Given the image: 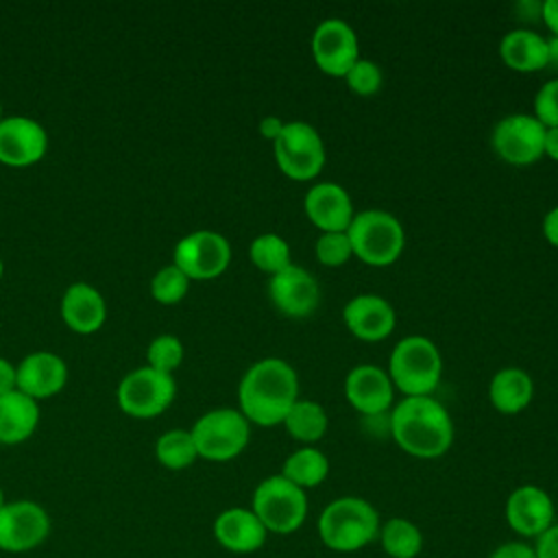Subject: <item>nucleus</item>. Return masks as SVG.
I'll return each mask as SVG.
<instances>
[{
  "label": "nucleus",
  "mask_w": 558,
  "mask_h": 558,
  "mask_svg": "<svg viewBox=\"0 0 558 558\" xmlns=\"http://www.w3.org/2000/svg\"><path fill=\"white\" fill-rule=\"evenodd\" d=\"M296 399V371L281 357L257 360L246 368L238 384V410L251 425H281Z\"/></svg>",
  "instance_id": "obj_1"
},
{
  "label": "nucleus",
  "mask_w": 558,
  "mask_h": 558,
  "mask_svg": "<svg viewBox=\"0 0 558 558\" xmlns=\"http://www.w3.org/2000/svg\"><path fill=\"white\" fill-rule=\"evenodd\" d=\"M390 436L412 458L436 460L453 445V421L434 397H403L390 410Z\"/></svg>",
  "instance_id": "obj_2"
},
{
  "label": "nucleus",
  "mask_w": 558,
  "mask_h": 558,
  "mask_svg": "<svg viewBox=\"0 0 558 558\" xmlns=\"http://www.w3.org/2000/svg\"><path fill=\"white\" fill-rule=\"evenodd\" d=\"M379 525L381 521L375 506L355 495L329 501L316 523L323 545L338 554H355L377 541Z\"/></svg>",
  "instance_id": "obj_3"
},
{
  "label": "nucleus",
  "mask_w": 558,
  "mask_h": 558,
  "mask_svg": "<svg viewBox=\"0 0 558 558\" xmlns=\"http://www.w3.org/2000/svg\"><path fill=\"white\" fill-rule=\"evenodd\" d=\"M388 375L405 397H432L442 377V355L429 338L405 336L388 357Z\"/></svg>",
  "instance_id": "obj_4"
},
{
  "label": "nucleus",
  "mask_w": 558,
  "mask_h": 558,
  "mask_svg": "<svg viewBox=\"0 0 558 558\" xmlns=\"http://www.w3.org/2000/svg\"><path fill=\"white\" fill-rule=\"evenodd\" d=\"M347 235L351 240L353 255L375 268L395 264L405 244V231L399 218L386 209L355 211Z\"/></svg>",
  "instance_id": "obj_5"
},
{
  "label": "nucleus",
  "mask_w": 558,
  "mask_h": 558,
  "mask_svg": "<svg viewBox=\"0 0 558 558\" xmlns=\"http://www.w3.org/2000/svg\"><path fill=\"white\" fill-rule=\"evenodd\" d=\"M251 510L262 521L268 534H294L307 519V495L281 473L264 477L251 497Z\"/></svg>",
  "instance_id": "obj_6"
},
{
  "label": "nucleus",
  "mask_w": 558,
  "mask_h": 558,
  "mask_svg": "<svg viewBox=\"0 0 558 558\" xmlns=\"http://www.w3.org/2000/svg\"><path fill=\"white\" fill-rule=\"evenodd\" d=\"M190 432L198 458L209 462L238 458L251 440V423L235 408H216L201 414Z\"/></svg>",
  "instance_id": "obj_7"
},
{
  "label": "nucleus",
  "mask_w": 558,
  "mask_h": 558,
  "mask_svg": "<svg viewBox=\"0 0 558 558\" xmlns=\"http://www.w3.org/2000/svg\"><path fill=\"white\" fill-rule=\"evenodd\" d=\"M272 153L279 170L292 181H312L325 166V142L303 120L286 122L281 135L272 142Z\"/></svg>",
  "instance_id": "obj_8"
},
{
  "label": "nucleus",
  "mask_w": 558,
  "mask_h": 558,
  "mask_svg": "<svg viewBox=\"0 0 558 558\" xmlns=\"http://www.w3.org/2000/svg\"><path fill=\"white\" fill-rule=\"evenodd\" d=\"M174 397V377L150 366H140L126 373L116 388L118 408L133 418H155L163 414L172 405Z\"/></svg>",
  "instance_id": "obj_9"
},
{
  "label": "nucleus",
  "mask_w": 558,
  "mask_h": 558,
  "mask_svg": "<svg viewBox=\"0 0 558 558\" xmlns=\"http://www.w3.org/2000/svg\"><path fill=\"white\" fill-rule=\"evenodd\" d=\"M229 262V240L211 229H198L183 235L172 251V264L181 268L190 281L216 279L227 270Z\"/></svg>",
  "instance_id": "obj_10"
},
{
  "label": "nucleus",
  "mask_w": 558,
  "mask_h": 558,
  "mask_svg": "<svg viewBox=\"0 0 558 558\" xmlns=\"http://www.w3.org/2000/svg\"><path fill=\"white\" fill-rule=\"evenodd\" d=\"M545 144V126L532 113H510L501 118L490 135L495 155L510 166H530L538 161Z\"/></svg>",
  "instance_id": "obj_11"
},
{
  "label": "nucleus",
  "mask_w": 558,
  "mask_h": 558,
  "mask_svg": "<svg viewBox=\"0 0 558 558\" xmlns=\"http://www.w3.org/2000/svg\"><path fill=\"white\" fill-rule=\"evenodd\" d=\"M50 527V514L37 501H7L0 508V549L7 554L31 551L48 538Z\"/></svg>",
  "instance_id": "obj_12"
},
{
  "label": "nucleus",
  "mask_w": 558,
  "mask_h": 558,
  "mask_svg": "<svg viewBox=\"0 0 558 558\" xmlns=\"http://www.w3.org/2000/svg\"><path fill=\"white\" fill-rule=\"evenodd\" d=\"M312 57L323 74L344 78L360 59V44L351 24L340 17L323 20L312 33Z\"/></svg>",
  "instance_id": "obj_13"
},
{
  "label": "nucleus",
  "mask_w": 558,
  "mask_h": 558,
  "mask_svg": "<svg viewBox=\"0 0 558 558\" xmlns=\"http://www.w3.org/2000/svg\"><path fill=\"white\" fill-rule=\"evenodd\" d=\"M508 527L525 543L536 541L556 523V508L549 493L534 484L514 488L504 506Z\"/></svg>",
  "instance_id": "obj_14"
},
{
  "label": "nucleus",
  "mask_w": 558,
  "mask_h": 558,
  "mask_svg": "<svg viewBox=\"0 0 558 558\" xmlns=\"http://www.w3.org/2000/svg\"><path fill=\"white\" fill-rule=\"evenodd\" d=\"M48 153V131L28 116H4L0 122V163L28 168Z\"/></svg>",
  "instance_id": "obj_15"
},
{
  "label": "nucleus",
  "mask_w": 558,
  "mask_h": 558,
  "mask_svg": "<svg viewBox=\"0 0 558 558\" xmlns=\"http://www.w3.org/2000/svg\"><path fill=\"white\" fill-rule=\"evenodd\" d=\"M344 397L362 416L377 418L392 410L395 386L388 371L375 364H357L344 377Z\"/></svg>",
  "instance_id": "obj_16"
},
{
  "label": "nucleus",
  "mask_w": 558,
  "mask_h": 558,
  "mask_svg": "<svg viewBox=\"0 0 558 558\" xmlns=\"http://www.w3.org/2000/svg\"><path fill=\"white\" fill-rule=\"evenodd\" d=\"M268 296L283 316L305 318L318 307L320 288L310 270L290 264L268 279Z\"/></svg>",
  "instance_id": "obj_17"
},
{
  "label": "nucleus",
  "mask_w": 558,
  "mask_h": 558,
  "mask_svg": "<svg viewBox=\"0 0 558 558\" xmlns=\"http://www.w3.org/2000/svg\"><path fill=\"white\" fill-rule=\"evenodd\" d=\"M342 318L347 329L364 342L386 340L397 325L395 307L384 296L371 292L349 299L342 310Z\"/></svg>",
  "instance_id": "obj_18"
},
{
  "label": "nucleus",
  "mask_w": 558,
  "mask_h": 558,
  "mask_svg": "<svg viewBox=\"0 0 558 558\" xmlns=\"http://www.w3.org/2000/svg\"><path fill=\"white\" fill-rule=\"evenodd\" d=\"M303 209H305V216L310 218V222L320 233L347 231L355 216L349 192L333 181H320V183L312 185L305 192Z\"/></svg>",
  "instance_id": "obj_19"
},
{
  "label": "nucleus",
  "mask_w": 558,
  "mask_h": 558,
  "mask_svg": "<svg viewBox=\"0 0 558 558\" xmlns=\"http://www.w3.org/2000/svg\"><path fill=\"white\" fill-rule=\"evenodd\" d=\"M68 384V364L52 351H33L17 364V390L39 401L59 395Z\"/></svg>",
  "instance_id": "obj_20"
},
{
  "label": "nucleus",
  "mask_w": 558,
  "mask_h": 558,
  "mask_svg": "<svg viewBox=\"0 0 558 558\" xmlns=\"http://www.w3.org/2000/svg\"><path fill=\"white\" fill-rule=\"evenodd\" d=\"M216 543L231 554H255L264 547L268 532L251 508L233 506L214 519Z\"/></svg>",
  "instance_id": "obj_21"
},
{
  "label": "nucleus",
  "mask_w": 558,
  "mask_h": 558,
  "mask_svg": "<svg viewBox=\"0 0 558 558\" xmlns=\"http://www.w3.org/2000/svg\"><path fill=\"white\" fill-rule=\"evenodd\" d=\"M59 312L65 327L81 336L96 333L107 320L105 296L85 281H74L65 288Z\"/></svg>",
  "instance_id": "obj_22"
},
{
  "label": "nucleus",
  "mask_w": 558,
  "mask_h": 558,
  "mask_svg": "<svg viewBox=\"0 0 558 558\" xmlns=\"http://www.w3.org/2000/svg\"><path fill=\"white\" fill-rule=\"evenodd\" d=\"M534 399V381L519 366L499 368L488 384V401L501 414H519Z\"/></svg>",
  "instance_id": "obj_23"
},
{
  "label": "nucleus",
  "mask_w": 558,
  "mask_h": 558,
  "mask_svg": "<svg viewBox=\"0 0 558 558\" xmlns=\"http://www.w3.org/2000/svg\"><path fill=\"white\" fill-rule=\"evenodd\" d=\"M39 425V403L20 390L0 397V445L28 440Z\"/></svg>",
  "instance_id": "obj_24"
},
{
  "label": "nucleus",
  "mask_w": 558,
  "mask_h": 558,
  "mask_svg": "<svg viewBox=\"0 0 558 558\" xmlns=\"http://www.w3.org/2000/svg\"><path fill=\"white\" fill-rule=\"evenodd\" d=\"M499 57L514 72H538L547 68V39L530 28L508 31L499 41Z\"/></svg>",
  "instance_id": "obj_25"
},
{
  "label": "nucleus",
  "mask_w": 558,
  "mask_h": 558,
  "mask_svg": "<svg viewBox=\"0 0 558 558\" xmlns=\"http://www.w3.org/2000/svg\"><path fill=\"white\" fill-rule=\"evenodd\" d=\"M281 475L294 486H299L301 490L316 488L329 475V460L320 449L312 445H303L283 460Z\"/></svg>",
  "instance_id": "obj_26"
},
{
  "label": "nucleus",
  "mask_w": 558,
  "mask_h": 558,
  "mask_svg": "<svg viewBox=\"0 0 558 558\" xmlns=\"http://www.w3.org/2000/svg\"><path fill=\"white\" fill-rule=\"evenodd\" d=\"M281 425L294 440L303 445H314L327 434L329 418L320 403L312 399H296Z\"/></svg>",
  "instance_id": "obj_27"
},
{
  "label": "nucleus",
  "mask_w": 558,
  "mask_h": 558,
  "mask_svg": "<svg viewBox=\"0 0 558 558\" xmlns=\"http://www.w3.org/2000/svg\"><path fill=\"white\" fill-rule=\"evenodd\" d=\"M377 541L388 558H416L423 551V532L405 517L384 521L379 525Z\"/></svg>",
  "instance_id": "obj_28"
},
{
  "label": "nucleus",
  "mask_w": 558,
  "mask_h": 558,
  "mask_svg": "<svg viewBox=\"0 0 558 558\" xmlns=\"http://www.w3.org/2000/svg\"><path fill=\"white\" fill-rule=\"evenodd\" d=\"M155 458L170 471H183L198 460V451L190 429H168L155 442Z\"/></svg>",
  "instance_id": "obj_29"
},
{
  "label": "nucleus",
  "mask_w": 558,
  "mask_h": 558,
  "mask_svg": "<svg viewBox=\"0 0 558 558\" xmlns=\"http://www.w3.org/2000/svg\"><path fill=\"white\" fill-rule=\"evenodd\" d=\"M248 257L255 268L266 275H277L292 264L290 244L277 233H262L248 244Z\"/></svg>",
  "instance_id": "obj_30"
},
{
  "label": "nucleus",
  "mask_w": 558,
  "mask_h": 558,
  "mask_svg": "<svg viewBox=\"0 0 558 558\" xmlns=\"http://www.w3.org/2000/svg\"><path fill=\"white\" fill-rule=\"evenodd\" d=\"M190 283L192 281L187 279V275L181 268H177L174 264H168L153 275L150 296L161 305H177L185 299Z\"/></svg>",
  "instance_id": "obj_31"
},
{
  "label": "nucleus",
  "mask_w": 558,
  "mask_h": 558,
  "mask_svg": "<svg viewBox=\"0 0 558 558\" xmlns=\"http://www.w3.org/2000/svg\"><path fill=\"white\" fill-rule=\"evenodd\" d=\"M183 355H185L183 342L172 333H161V336H155L146 349V366L159 373L172 375L181 366Z\"/></svg>",
  "instance_id": "obj_32"
},
{
  "label": "nucleus",
  "mask_w": 558,
  "mask_h": 558,
  "mask_svg": "<svg viewBox=\"0 0 558 558\" xmlns=\"http://www.w3.org/2000/svg\"><path fill=\"white\" fill-rule=\"evenodd\" d=\"M314 253H316V259L329 268H338L353 257V248L347 231L320 233L314 244Z\"/></svg>",
  "instance_id": "obj_33"
},
{
  "label": "nucleus",
  "mask_w": 558,
  "mask_h": 558,
  "mask_svg": "<svg viewBox=\"0 0 558 558\" xmlns=\"http://www.w3.org/2000/svg\"><path fill=\"white\" fill-rule=\"evenodd\" d=\"M347 87L357 94V96H373L381 89L384 83V74L379 70V65L371 59H357L351 70L344 74Z\"/></svg>",
  "instance_id": "obj_34"
},
{
  "label": "nucleus",
  "mask_w": 558,
  "mask_h": 558,
  "mask_svg": "<svg viewBox=\"0 0 558 558\" xmlns=\"http://www.w3.org/2000/svg\"><path fill=\"white\" fill-rule=\"evenodd\" d=\"M534 118L545 126H558V78L545 81L534 96Z\"/></svg>",
  "instance_id": "obj_35"
},
{
  "label": "nucleus",
  "mask_w": 558,
  "mask_h": 558,
  "mask_svg": "<svg viewBox=\"0 0 558 558\" xmlns=\"http://www.w3.org/2000/svg\"><path fill=\"white\" fill-rule=\"evenodd\" d=\"M486 558H536L534 547L525 541H508L497 545Z\"/></svg>",
  "instance_id": "obj_36"
},
{
  "label": "nucleus",
  "mask_w": 558,
  "mask_h": 558,
  "mask_svg": "<svg viewBox=\"0 0 558 558\" xmlns=\"http://www.w3.org/2000/svg\"><path fill=\"white\" fill-rule=\"evenodd\" d=\"M536 558H558V523H554L545 534L534 541Z\"/></svg>",
  "instance_id": "obj_37"
},
{
  "label": "nucleus",
  "mask_w": 558,
  "mask_h": 558,
  "mask_svg": "<svg viewBox=\"0 0 558 558\" xmlns=\"http://www.w3.org/2000/svg\"><path fill=\"white\" fill-rule=\"evenodd\" d=\"M17 390V366L7 357H0V397Z\"/></svg>",
  "instance_id": "obj_38"
},
{
  "label": "nucleus",
  "mask_w": 558,
  "mask_h": 558,
  "mask_svg": "<svg viewBox=\"0 0 558 558\" xmlns=\"http://www.w3.org/2000/svg\"><path fill=\"white\" fill-rule=\"evenodd\" d=\"M283 126H286V122L279 116H264L259 120V135L268 142H275L281 135Z\"/></svg>",
  "instance_id": "obj_39"
},
{
  "label": "nucleus",
  "mask_w": 558,
  "mask_h": 558,
  "mask_svg": "<svg viewBox=\"0 0 558 558\" xmlns=\"http://www.w3.org/2000/svg\"><path fill=\"white\" fill-rule=\"evenodd\" d=\"M541 229H543L545 240H547L554 248H558V205L545 214Z\"/></svg>",
  "instance_id": "obj_40"
},
{
  "label": "nucleus",
  "mask_w": 558,
  "mask_h": 558,
  "mask_svg": "<svg viewBox=\"0 0 558 558\" xmlns=\"http://www.w3.org/2000/svg\"><path fill=\"white\" fill-rule=\"evenodd\" d=\"M541 20L545 26L558 35V0H543L541 2Z\"/></svg>",
  "instance_id": "obj_41"
},
{
  "label": "nucleus",
  "mask_w": 558,
  "mask_h": 558,
  "mask_svg": "<svg viewBox=\"0 0 558 558\" xmlns=\"http://www.w3.org/2000/svg\"><path fill=\"white\" fill-rule=\"evenodd\" d=\"M543 155L549 159L558 161V126L545 129V144H543Z\"/></svg>",
  "instance_id": "obj_42"
},
{
  "label": "nucleus",
  "mask_w": 558,
  "mask_h": 558,
  "mask_svg": "<svg viewBox=\"0 0 558 558\" xmlns=\"http://www.w3.org/2000/svg\"><path fill=\"white\" fill-rule=\"evenodd\" d=\"M547 65L558 68V35H551L547 39Z\"/></svg>",
  "instance_id": "obj_43"
},
{
  "label": "nucleus",
  "mask_w": 558,
  "mask_h": 558,
  "mask_svg": "<svg viewBox=\"0 0 558 558\" xmlns=\"http://www.w3.org/2000/svg\"><path fill=\"white\" fill-rule=\"evenodd\" d=\"M4 504H7V497H4V490H2V488H0V508H2V506H4Z\"/></svg>",
  "instance_id": "obj_44"
},
{
  "label": "nucleus",
  "mask_w": 558,
  "mask_h": 558,
  "mask_svg": "<svg viewBox=\"0 0 558 558\" xmlns=\"http://www.w3.org/2000/svg\"><path fill=\"white\" fill-rule=\"evenodd\" d=\"M2 275H4V262H2V257H0V279H2Z\"/></svg>",
  "instance_id": "obj_45"
},
{
  "label": "nucleus",
  "mask_w": 558,
  "mask_h": 558,
  "mask_svg": "<svg viewBox=\"0 0 558 558\" xmlns=\"http://www.w3.org/2000/svg\"><path fill=\"white\" fill-rule=\"evenodd\" d=\"M2 118H4V113H2V102H0V122H2Z\"/></svg>",
  "instance_id": "obj_46"
}]
</instances>
